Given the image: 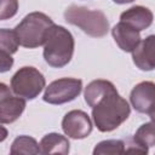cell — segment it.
Listing matches in <instances>:
<instances>
[{
    "mask_svg": "<svg viewBox=\"0 0 155 155\" xmlns=\"http://www.w3.org/2000/svg\"><path fill=\"white\" fill-rule=\"evenodd\" d=\"M53 21L42 12L27 15L13 29L19 45L27 48H36L45 44L46 34L53 25Z\"/></svg>",
    "mask_w": 155,
    "mask_h": 155,
    "instance_id": "obj_4",
    "label": "cell"
},
{
    "mask_svg": "<svg viewBox=\"0 0 155 155\" xmlns=\"http://www.w3.org/2000/svg\"><path fill=\"white\" fill-rule=\"evenodd\" d=\"M18 46L19 41L15 30L6 28L0 29V51L6 52L8 54H13L17 52Z\"/></svg>",
    "mask_w": 155,
    "mask_h": 155,
    "instance_id": "obj_17",
    "label": "cell"
},
{
    "mask_svg": "<svg viewBox=\"0 0 155 155\" xmlns=\"http://www.w3.org/2000/svg\"><path fill=\"white\" fill-rule=\"evenodd\" d=\"M140 31L125 22H119L111 29V35L116 45L125 52H131L140 42Z\"/></svg>",
    "mask_w": 155,
    "mask_h": 155,
    "instance_id": "obj_11",
    "label": "cell"
},
{
    "mask_svg": "<svg viewBox=\"0 0 155 155\" xmlns=\"http://www.w3.org/2000/svg\"><path fill=\"white\" fill-rule=\"evenodd\" d=\"M18 11V0H1L0 19L5 21L13 17Z\"/></svg>",
    "mask_w": 155,
    "mask_h": 155,
    "instance_id": "obj_18",
    "label": "cell"
},
{
    "mask_svg": "<svg viewBox=\"0 0 155 155\" xmlns=\"http://www.w3.org/2000/svg\"><path fill=\"white\" fill-rule=\"evenodd\" d=\"M115 4H119V5H122V4H128V2H132L134 0H113Z\"/></svg>",
    "mask_w": 155,
    "mask_h": 155,
    "instance_id": "obj_20",
    "label": "cell"
},
{
    "mask_svg": "<svg viewBox=\"0 0 155 155\" xmlns=\"http://www.w3.org/2000/svg\"><path fill=\"white\" fill-rule=\"evenodd\" d=\"M130 102L136 111L149 114L155 109V84L151 81H142L137 84L131 93Z\"/></svg>",
    "mask_w": 155,
    "mask_h": 155,
    "instance_id": "obj_9",
    "label": "cell"
},
{
    "mask_svg": "<svg viewBox=\"0 0 155 155\" xmlns=\"http://www.w3.org/2000/svg\"><path fill=\"white\" fill-rule=\"evenodd\" d=\"M85 102L92 108V119L101 132H110L125 122L130 114L128 102L121 97L111 81L97 79L84 92Z\"/></svg>",
    "mask_w": 155,
    "mask_h": 155,
    "instance_id": "obj_1",
    "label": "cell"
},
{
    "mask_svg": "<svg viewBox=\"0 0 155 155\" xmlns=\"http://www.w3.org/2000/svg\"><path fill=\"white\" fill-rule=\"evenodd\" d=\"M82 91V81L76 78H62L52 81L42 96L44 102L50 104H64L74 101Z\"/></svg>",
    "mask_w": 155,
    "mask_h": 155,
    "instance_id": "obj_6",
    "label": "cell"
},
{
    "mask_svg": "<svg viewBox=\"0 0 155 155\" xmlns=\"http://www.w3.org/2000/svg\"><path fill=\"white\" fill-rule=\"evenodd\" d=\"M133 139L144 149L149 150L150 147L155 145V122H145L138 127Z\"/></svg>",
    "mask_w": 155,
    "mask_h": 155,
    "instance_id": "obj_15",
    "label": "cell"
},
{
    "mask_svg": "<svg viewBox=\"0 0 155 155\" xmlns=\"http://www.w3.org/2000/svg\"><path fill=\"white\" fill-rule=\"evenodd\" d=\"M126 151L125 142L121 139H108L99 142L94 149L93 155H119Z\"/></svg>",
    "mask_w": 155,
    "mask_h": 155,
    "instance_id": "obj_16",
    "label": "cell"
},
{
    "mask_svg": "<svg viewBox=\"0 0 155 155\" xmlns=\"http://www.w3.org/2000/svg\"><path fill=\"white\" fill-rule=\"evenodd\" d=\"M63 132L73 139H84L92 132V122L90 116L82 110H70L62 120Z\"/></svg>",
    "mask_w": 155,
    "mask_h": 155,
    "instance_id": "obj_8",
    "label": "cell"
},
{
    "mask_svg": "<svg viewBox=\"0 0 155 155\" xmlns=\"http://www.w3.org/2000/svg\"><path fill=\"white\" fill-rule=\"evenodd\" d=\"M41 154H63L67 155L70 149L68 138L63 134L52 132L42 137L40 142Z\"/></svg>",
    "mask_w": 155,
    "mask_h": 155,
    "instance_id": "obj_13",
    "label": "cell"
},
{
    "mask_svg": "<svg viewBox=\"0 0 155 155\" xmlns=\"http://www.w3.org/2000/svg\"><path fill=\"white\" fill-rule=\"evenodd\" d=\"M75 41L71 33L62 25L53 24L44 44V59L52 68H63L73 58Z\"/></svg>",
    "mask_w": 155,
    "mask_h": 155,
    "instance_id": "obj_2",
    "label": "cell"
},
{
    "mask_svg": "<svg viewBox=\"0 0 155 155\" xmlns=\"http://www.w3.org/2000/svg\"><path fill=\"white\" fill-rule=\"evenodd\" d=\"M64 19L92 38H102L109 31V21L101 10L70 5L64 11Z\"/></svg>",
    "mask_w": 155,
    "mask_h": 155,
    "instance_id": "obj_3",
    "label": "cell"
},
{
    "mask_svg": "<svg viewBox=\"0 0 155 155\" xmlns=\"http://www.w3.org/2000/svg\"><path fill=\"white\" fill-rule=\"evenodd\" d=\"M132 59L134 65L143 71L155 69V35H149L140 40L132 51Z\"/></svg>",
    "mask_w": 155,
    "mask_h": 155,
    "instance_id": "obj_10",
    "label": "cell"
},
{
    "mask_svg": "<svg viewBox=\"0 0 155 155\" xmlns=\"http://www.w3.org/2000/svg\"><path fill=\"white\" fill-rule=\"evenodd\" d=\"M148 115H149V117L151 119V121H154V122H155V109H154L153 111H150Z\"/></svg>",
    "mask_w": 155,
    "mask_h": 155,
    "instance_id": "obj_21",
    "label": "cell"
},
{
    "mask_svg": "<svg viewBox=\"0 0 155 155\" xmlns=\"http://www.w3.org/2000/svg\"><path fill=\"white\" fill-rule=\"evenodd\" d=\"M0 58H1V68H0V71L1 73H5V71L10 70L11 67H12V64H13V58L11 57V54L0 51Z\"/></svg>",
    "mask_w": 155,
    "mask_h": 155,
    "instance_id": "obj_19",
    "label": "cell"
},
{
    "mask_svg": "<svg viewBox=\"0 0 155 155\" xmlns=\"http://www.w3.org/2000/svg\"><path fill=\"white\" fill-rule=\"evenodd\" d=\"M25 109V99L19 96H13L4 82L0 84V121L1 124H12Z\"/></svg>",
    "mask_w": 155,
    "mask_h": 155,
    "instance_id": "obj_7",
    "label": "cell"
},
{
    "mask_svg": "<svg viewBox=\"0 0 155 155\" xmlns=\"http://www.w3.org/2000/svg\"><path fill=\"white\" fill-rule=\"evenodd\" d=\"M153 19H154L153 12L148 7H144L140 5L132 6L120 15L121 22L130 24L138 31H142L149 28L153 24Z\"/></svg>",
    "mask_w": 155,
    "mask_h": 155,
    "instance_id": "obj_12",
    "label": "cell"
},
{
    "mask_svg": "<svg viewBox=\"0 0 155 155\" xmlns=\"http://www.w3.org/2000/svg\"><path fill=\"white\" fill-rule=\"evenodd\" d=\"M11 154H40L41 149H40V144L29 136H18L17 138H15V140L11 144V149H10Z\"/></svg>",
    "mask_w": 155,
    "mask_h": 155,
    "instance_id": "obj_14",
    "label": "cell"
},
{
    "mask_svg": "<svg viewBox=\"0 0 155 155\" xmlns=\"http://www.w3.org/2000/svg\"><path fill=\"white\" fill-rule=\"evenodd\" d=\"M11 90L24 99L36 98L44 90L46 81L44 75L34 67H22L11 78Z\"/></svg>",
    "mask_w": 155,
    "mask_h": 155,
    "instance_id": "obj_5",
    "label": "cell"
}]
</instances>
